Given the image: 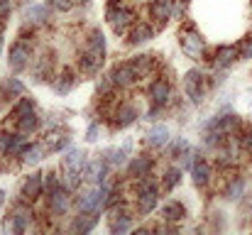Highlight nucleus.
Here are the masks:
<instances>
[{
  "label": "nucleus",
  "mask_w": 252,
  "mask_h": 235,
  "mask_svg": "<svg viewBox=\"0 0 252 235\" xmlns=\"http://www.w3.org/2000/svg\"><path fill=\"white\" fill-rule=\"evenodd\" d=\"M157 201H159V184L152 179V174L135 179V213L142 218L150 216L157 208Z\"/></svg>",
  "instance_id": "nucleus-1"
},
{
  "label": "nucleus",
  "mask_w": 252,
  "mask_h": 235,
  "mask_svg": "<svg viewBox=\"0 0 252 235\" xmlns=\"http://www.w3.org/2000/svg\"><path fill=\"white\" fill-rule=\"evenodd\" d=\"M105 20L113 27L115 34H127L130 27L137 22V15L130 5H125L123 0H110L108 10H105Z\"/></svg>",
  "instance_id": "nucleus-2"
},
{
  "label": "nucleus",
  "mask_w": 252,
  "mask_h": 235,
  "mask_svg": "<svg viewBox=\"0 0 252 235\" xmlns=\"http://www.w3.org/2000/svg\"><path fill=\"white\" fill-rule=\"evenodd\" d=\"M30 64H32V44L25 37H20L7 49V67L12 74H22L25 69H30Z\"/></svg>",
  "instance_id": "nucleus-3"
},
{
  "label": "nucleus",
  "mask_w": 252,
  "mask_h": 235,
  "mask_svg": "<svg viewBox=\"0 0 252 235\" xmlns=\"http://www.w3.org/2000/svg\"><path fill=\"white\" fill-rule=\"evenodd\" d=\"M32 223H34V213H32V208H30V201H20V203L12 208L7 223L2 221V228H7V231L20 235V233H25V231H30Z\"/></svg>",
  "instance_id": "nucleus-4"
},
{
  "label": "nucleus",
  "mask_w": 252,
  "mask_h": 235,
  "mask_svg": "<svg viewBox=\"0 0 252 235\" xmlns=\"http://www.w3.org/2000/svg\"><path fill=\"white\" fill-rule=\"evenodd\" d=\"M179 47L189 59H201L203 52H206V42L193 27H186V30L179 32Z\"/></svg>",
  "instance_id": "nucleus-5"
},
{
  "label": "nucleus",
  "mask_w": 252,
  "mask_h": 235,
  "mask_svg": "<svg viewBox=\"0 0 252 235\" xmlns=\"http://www.w3.org/2000/svg\"><path fill=\"white\" fill-rule=\"evenodd\" d=\"M71 189H66L64 184L59 189H54L52 194H47V213L52 218H62L69 208H71Z\"/></svg>",
  "instance_id": "nucleus-6"
},
{
  "label": "nucleus",
  "mask_w": 252,
  "mask_h": 235,
  "mask_svg": "<svg viewBox=\"0 0 252 235\" xmlns=\"http://www.w3.org/2000/svg\"><path fill=\"white\" fill-rule=\"evenodd\" d=\"M184 93L196 105L203 101V96H206V76L198 69H191V71L184 74Z\"/></svg>",
  "instance_id": "nucleus-7"
},
{
  "label": "nucleus",
  "mask_w": 252,
  "mask_h": 235,
  "mask_svg": "<svg viewBox=\"0 0 252 235\" xmlns=\"http://www.w3.org/2000/svg\"><path fill=\"white\" fill-rule=\"evenodd\" d=\"M110 118H113V128H115V130H125V128H130V125L140 118V110L135 108V103L120 101V103L115 105V110L110 113Z\"/></svg>",
  "instance_id": "nucleus-8"
},
{
  "label": "nucleus",
  "mask_w": 252,
  "mask_h": 235,
  "mask_svg": "<svg viewBox=\"0 0 252 235\" xmlns=\"http://www.w3.org/2000/svg\"><path fill=\"white\" fill-rule=\"evenodd\" d=\"M110 76L115 81V86L120 88V91H125V88H132V86H137L142 78L137 76V71H135V67L130 64V59L127 62H120V64H115V69L110 71Z\"/></svg>",
  "instance_id": "nucleus-9"
},
{
  "label": "nucleus",
  "mask_w": 252,
  "mask_h": 235,
  "mask_svg": "<svg viewBox=\"0 0 252 235\" xmlns=\"http://www.w3.org/2000/svg\"><path fill=\"white\" fill-rule=\"evenodd\" d=\"M113 167L100 157V159H91V162H86V167H84V171H81V176H84V181L86 184H103L105 179H108V171H110Z\"/></svg>",
  "instance_id": "nucleus-10"
},
{
  "label": "nucleus",
  "mask_w": 252,
  "mask_h": 235,
  "mask_svg": "<svg viewBox=\"0 0 252 235\" xmlns=\"http://www.w3.org/2000/svg\"><path fill=\"white\" fill-rule=\"evenodd\" d=\"M103 62H105V57H100V54H95L91 49H84L76 57V69H79L81 76H95L103 69Z\"/></svg>",
  "instance_id": "nucleus-11"
},
{
  "label": "nucleus",
  "mask_w": 252,
  "mask_h": 235,
  "mask_svg": "<svg viewBox=\"0 0 252 235\" xmlns=\"http://www.w3.org/2000/svg\"><path fill=\"white\" fill-rule=\"evenodd\" d=\"M76 208L79 213H100L103 211V196H100V189H86L84 194L76 196Z\"/></svg>",
  "instance_id": "nucleus-12"
},
{
  "label": "nucleus",
  "mask_w": 252,
  "mask_h": 235,
  "mask_svg": "<svg viewBox=\"0 0 252 235\" xmlns=\"http://www.w3.org/2000/svg\"><path fill=\"white\" fill-rule=\"evenodd\" d=\"M20 194H22V201L34 203V201L44 194V174H30V176L22 181Z\"/></svg>",
  "instance_id": "nucleus-13"
},
{
  "label": "nucleus",
  "mask_w": 252,
  "mask_h": 235,
  "mask_svg": "<svg viewBox=\"0 0 252 235\" xmlns=\"http://www.w3.org/2000/svg\"><path fill=\"white\" fill-rule=\"evenodd\" d=\"M150 101L157 108H164L169 101H171V83H169V78L159 76L152 81V86H150Z\"/></svg>",
  "instance_id": "nucleus-14"
},
{
  "label": "nucleus",
  "mask_w": 252,
  "mask_h": 235,
  "mask_svg": "<svg viewBox=\"0 0 252 235\" xmlns=\"http://www.w3.org/2000/svg\"><path fill=\"white\" fill-rule=\"evenodd\" d=\"M20 96H25V83L15 76L0 81V103H15Z\"/></svg>",
  "instance_id": "nucleus-15"
},
{
  "label": "nucleus",
  "mask_w": 252,
  "mask_h": 235,
  "mask_svg": "<svg viewBox=\"0 0 252 235\" xmlns=\"http://www.w3.org/2000/svg\"><path fill=\"white\" fill-rule=\"evenodd\" d=\"M152 169H155V159L150 155H140V157H132V159H130L125 174H127L130 179H142V176H150Z\"/></svg>",
  "instance_id": "nucleus-16"
},
{
  "label": "nucleus",
  "mask_w": 252,
  "mask_h": 235,
  "mask_svg": "<svg viewBox=\"0 0 252 235\" xmlns=\"http://www.w3.org/2000/svg\"><path fill=\"white\" fill-rule=\"evenodd\" d=\"M155 37V27L150 22H135L127 32V44L130 47H142Z\"/></svg>",
  "instance_id": "nucleus-17"
},
{
  "label": "nucleus",
  "mask_w": 252,
  "mask_h": 235,
  "mask_svg": "<svg viewBox=\"0 0 252 235\" xmlns=\"http://www.w3.org/2000/svg\"><path fill=\"white\" fill-rule=\"evenodd\" d=\"M32 78L37 83L54 78V59H52V54H42V57L34 59V64H32Z\"/></svg>",
  "instance_id": "nucleus-18"
},
{
  "label": "nucleus",
  "mask_w": 252,
  "mask_h": 235,
  "mask_svg": "<svg viewBox=\"0 0 252 235\" xmlns=\"http://www.w3.org/2000/svg\"><path fill=\"white\" fill-rule=\"evenodd\" d=\"M150 15L157 25H167L169 20L174 17V0H152L150 2Z\"/></svg>",
  "instance_id": "nucleus-19"
},
{
  "label": "nucleus",
  "mask_w": 252,
  "mask_h": 235,
  "mask_svg": "<svg viewBox=\"0 0 252 235\" xmlns=\"http://www.w3.org/2000/svg\"><path fill=\"white\" fill-rule=\"evenodd\" d=\"M238 59H240V47H235V44H223V47L216 49L213 64H216L218 69H228V67H233Z\"/></svg>",
  "instance_id": "nucleus-20"
},
{
  "label": "nucleus",
  "mask_w": 252,
  "mask_h": 235,
  "mask_svg": "<svg viewBox=\"0 0 252 235\" xmlns=\"http://www.w3.org/2000/svg\"><path fill=\"white\" fill-rule=\"evenodd\" d=\"M30 113H37V103H34L30 96H20V98L15 101V105L10 108V113H7V120L15 125L20 118H25V115H30Z\"/></svg>",
  "instance_id": "nucleus-21"
},
{
  "label": "nucleus",
  "mask_w": 252,
  "mask_h": 235,
  "mask_svg": "<svg viewBox=\"0 0 252 235\" xmlns=\"http://www.w3.org/2000/svg\"><path fill=\"white\" fill-rule=\"evenodd\" d=\"M74 86H76V74H74L71 69H66V67H64V71L54 74V78H52V88H54V93H59V96L71 93Z\"/></svg>",
  "instance_id": "nucleus-22"
},
{
  "label": "nucleus",
  "mask_w": 252,
  "mask_h": 235,
  "mask_svg": "<svg viewBox=\"0 0 252 235\" xmlns=\"http://www.w3.org/2000/svg\"><path fill=\"white\" fill-rule=\"evenodd\" d=\"M47 155H49V152H47L44 142H27V147H25L22 155H20V162L27 164V167H34V164H39Z\"/></svg>",
  "instance_id": "nucleus-23"
},
{
  "label": "nucleus",
  "mask_w": 252,
  "mask_h": 235,
  "mask_svg": "<svg viewBox=\"0 0 252 235\" xmlns=\"http://www.w3.org/2000/svg\"><path fill=\"white\" fill-rule=\"evenodd\" d=\"M44 147H47V152L52 155V152H64L69 145H71V137L69 135H64L62 130H52V133H47L44 135Z\"/></svg>",
  "instance_id": "nucleus-24"
},
{
  "label": "nucleus",
  "mask_w": 252,
  "mask_h": 235,
  "mask_svg": "<svg viewBox=\"0 0 252 235\" xmlns=\"http://www.w3.org/2000/svg\"><path fill=\"white\" fill-rule=\"evenodd\" d=\"M211 164L203 159V157H196V162H193V167H191V176H193V184L198 186V189H203V186H208L211 184Z\"/></svg>",
  "instance_id": "nucleus-25"
},
{
  "label": "nucleus",
  "mask_w": 252,
  "mask_h": 235,
  "mask_svg": "<svg viewBox=\"0 0 252 235\" xmlns=\"http://www.w3.org/2000/svg\"><path fill=\"white\" fill-rule=\"evenodd\" d=\"M169 142H171V133H169L167 125H155L150 133H147V145L150 147H155V150H162V147H167Z\"/></svg>",
  "instance_id": "nucleus-26"
},
{
  "label": "nucleus",
  "mask_w": 252,
  "mask_h": 235,
  "mask_svg": "<svg viewBox=\"0 0 252 235\" xmlns=\"http://www.w3.org/2000/svg\"><path fill=\"white\" fill-rule=\"evenodd\" d=\"M186 218V206L181 201H167L162 206V221L164 223H181Z\"/></svg>",
  "instance_id": "nucleus-27"
},
{
  "label": "nucleus",
  "mask_w": 252,
  "mask_h": 235,
  "mask_svg": "<svg viewBox=\"0 0 252 235\" xmlns=\"http://www.w3.org/2000/svg\"><path fill=\"white\" fill-rule=\"evenodd\" d=\"M130 64L135 67V71H137L140 78H147L157 69V62H155V57H150V54H137V57L130 59Z\"/></svg>",
  "instance_id": "nucleus-28"
},
{
  "label": "nucleus",
  "mask_w": 252,
  "mask_h": 235,
  "mask_svg": "<svg viewBox=\"0 0 252 235\" xmlns=\"http://www.w3.org/2000/svg\"><path fill=\"white\" fill-rule=\"evenodd\" d=\"M86 49H91V52H95V54H100V57H105V49H108V44H105V34H103V30H91L88 34H86Z\"/></svg>",
  "instance_id": "nucleus-29"
},
{
  "label": "nucleus",
  "mask_w": 252,
  "mask_h": 235,
  "mask_svg": "<svg viewBox=\"0 0 252 235\" xmlns=\"http://www.w3.org/2000/svg\"><path fill=\"white\" fill-rule=\"evenodd\" d=\"M86 155L84 150H69L66 155H64V159H62V169H74V171H84L86 167Z\"/></svg>",
  "instance_id": "nucleus-30"
},
{
  "label": "nucleus",
  "mask_w": 252,
  "mask_h": 235,
  "mask_svg": "<svg viewBox=\"0 0 252 235\" xmlns=\"http://www.w3.org/2000/svg\"><path fill=\"white\" fill-rule=\"evenodd\" d=\"M98 223V213H79L71 223V231L74 233H91Z\"/></svg>",
  "instance_id": "nucleus-31"
},
{
  "label": "nucleus",
  "mask_w": 252,
  "mask_h": 235,
  "mask_svg": "<svg viewBox=\"0 0 252 235\" xmlns=\"http://www.w3.org/2000/svg\"><path fill=\"white\" fill-rule=\"evenodd\" d=\"M110 221V233L113 235H123L127 233V231H132V216L127 213V211H123V213H118L115 218H108Z\"/></svg>",
  "instance_id": "nucleus-32"
},
{
  "label": "nucleus",
  "mask_w": 252,
  "mask_h": 235,
  "mask_svg": "<svg viewBox=\"0 0 252 235\" xmlns=\"http://www.w3.org/2000/svg\"><path fill=\"white\" fill-rule=\"evenodd\" d=\"M243 194H245V179H243V176H233V179L225 184V189H223V196H225L228 201H240Z\"/></svg>",
  "instance_id": "nucleus-33"
},
{
  "label": "nucleus",
  "mask_w": 252,
  "mask_h": 235,
  "mask_svg": "<svg viewBox=\"0 0 252 235\" xmlns=\"http://www.w3.org/2000/svg\"><path fill=\"white\" fill-rule=\"evenodd\" d=\"M127 152H130V142H125V147H110L103 152V159L110 164V167H123L125 159H127Z\"/></svg>",
  "instance_id": "nucleus-34"
},
{
  "label": "nucleus",
  "mask_w": 252,
  "mask_h": 235,
  "mask_svg": "<svg viewBox=\"0 0 252 235\" xmlns=\"http://www.w3.org/2000/svg\"><path fill=\"white\" fill-rule=\"evenodd\" d=\"M39 125H42V118H39L37 113H30V115H25V118H20V120L15 123V130H20V133H25V135H32V133L39 130Z\"/></svg>",
  "instance_id": "nucleus-35"
},
{
  "label": "nucleus",
  "mask_w": 252,
  "mask_h": 235,
  "mask_svg": "<svg viewBox=\"0 0 252 235\" xmlns=\"http://www.w3.org/2000/svg\"><path fill=\"white\" fill-rule=\"evenodd\" d=\"M181 171L184 169H179V167H169L162 176V191H174L181 184Z\"/></svg>",
  "instance_id": "nucleus-36"
},
{
  "label": "nucleus",
  "mask_w": 252,
  "mask_h": 235,
  "mask_svg": "<svg viewBox=\"0 0 252 235\" xmlns=\"http://www.w3.org/2000/svg\"><path fill=\"white\" fill-rule=\"evenodd\" d=\"M25 17H27V22L39 25V22H44V20L49 17V7H47V5H32V7H27Z\"/></svg>",
  "instance_id": "nucleus-37"
},
{
  "label": "nucleus",
  "mask_w": 252,
  "mask_h": 235,
  "mask_svg": "<svg viewBox=\"0 0 252 235\" xmlns=\"http://www.w3.org/2000/svg\"><path fill=\"white\" fill-rule=\"evenodd\" d=\"M81 181H84L81 171H74V169H62V184H64L66 189L76 191V189L81 186Z\"/></svg>",
  "instance_id": "nucleus-38"
},
{
  "label": "nucleus",
  "mask_w": 252,
  "mask_h": 235,
  "mask_svg": "<svg viewBox=\"0 0 252 235\" xmlns=\"http://www.w3.org/2000/svg\"><path fill=\"white\" fill-rule=\"evenodd\" d=\"M189 150H191V145H189L184 137H176V140L171 142V147H169V155L174 157V159H176V157L181 159V155H186Z\"/></svg>",
  "instance_id": "nucleus-39"
},
{
  "label": "nucleus",
  "mask_w": 252,
  "mask_h": 235,
  "mask_svg": "<svg viewBox=\"0 0 252 235\" xmlns=\"http://www.w3.org/2000/svg\"><path fill=\"white\" fill-rule=\"evenodd\" d=\"M59 186H62V176H59V174H54V171L44 174V196L52 194V191L59 189Z\"/></svg>",
  "instance_id": "nucleus-40"
},
{
  "label": "nucleus",
  "mask_w": 252,
  "mask_h": 235,
  "mask_svg": "<svg viewBox=\"0 0 252 235\" xmlns=\"http://www.w3.org/2000/svg\"><path fill=\"white\" fill-rule=\"evenodd\" d=\"M12 137H15V133H10V130H0V155H10Z\"/></svg>",
  "instance_id": "nucleus-41"
},
{
  "label": "nucleus",
  "mask_w": 252,
  "mask_h": 235,
  "mask_svg": "<svg viewBox=\"0 0 252 235\" xmlns=\"http://www.w3.org/2000/svg\"><path fill=\"white\" fill-rule=\"evenodd\" d=\"M235 137L240 140V147L252 157V128L248 130V133H243V135H240V130H238V133H235Z\"/></svg>",
  "instance_id": "nucleus-42"
},
{
  "label": "nucleus",
  "mask_w": 252,
  "mask_h": 235,
  "mask_svg": "<svg viewBox=\"0 0 252 235\" xmlns=\"http://www.w3.org/2000/svg\"><path fill=\"white\" fill-rule=\"evenodd\" d=\"M76 2L74 0H49V7L52 10H59V12H66V10H71Z\"/></svg>",
  "instance_id": "nucleus-43"
},
{
  "label": "nucleus",
  "mask_w": 252,
  "mask_h": 235,
  "mask_svg": "<svg viewBox=\"0 0 252 235\" xmlns=\"http://www.w3.org/2000/svg\"><path fill=\"white\" fill-rule=\"evenodd\" d=\"M98 135H100V125H98V123H91L88 130H86V142H95Z\"/></svg>",
  "instance_id": "nucleus-44"
},
{
  "label": "nucleus",
  "mask_w": 252,
  "mask_h": 235,
  "mask_svg": "<svg viewBox=\"0 0 252 235\" xmlns=\"http://www.w3.org/2000/svg\"><path fill=\"white\" fill-rule=\"evenodd\" d=\"M240 59H252V34L248 39H243V47H240Z\"/></svg>",
  "instance_id": "nucleus-45"
},
{
  "label": "nucleus",
  "mask_w": 252,
  "mask_h": 235,
  "mask_svg": "<svg viewBox=\"0 0 252 235\" xmlns=\"http://www.w3.org/2000/svg\"><path fill=\"white\" fill-rule=\"evenodd\" d=\"M196 152H193V150H189V152H186V155H181V169H191V167H193V162H196Z\"/></svg>",
  "instance_id": "nucleus-46"
},
{
  "label": "nucleus",
  "mask_w": 252,
  "mask_h": 235,
  "mask_svg": "<svg viewBox=\"0 0 252 235\" xmlns=\"http://www.w3.org/2000/svg\"><path fill=\"white\" fill-rule=\"evenodd\" d=\"M10 7H12L10 0H0V22H7V17H10Z\"/></svg>",
  "instance_id": "nucleus-47"
},
{
  "label": "nucleus",
  "mask_w": 252,
  "mask_h": 235,
  "mask_svg": "<svg viewBox=\"0 0 252 235\" xmlns=\"http://www.w3.org/2000/svg\"><path fill=\"white\" fill-rule=\"evenodd\" d=\"M5 196H7V194H5V191H2V189H0V208H2V206H5Z\"/></svg>",
  "instance_id": "nucleus-48"
},
{
  "label": "nucleus",
  "mask_w": 252,
  "mask_h": 235,
  "mask_svg": "<svg viewBox=\"0 0 252 235\" xmlns=\"http://www.w3.org/2000/svg\"><path fill=\"white\" fill-rule=\"evenodd\" d=\"M2 27H5V22H0V44H2Z\"/></svg>",
  "instance_id": "nucleus-49"
},
{
  "label": "nucleus",
  "mask_w": 252,
  "mask_h": 235,
  "mask_svg": "<svg viewBox=\"0 0 252 235\" xmlns=\"http://www.w3.org/2000/svg\"><path fill=\"white\" fill-rule=\"evenodd\" d=\"M76 5H84V2H91V0H74Z\"/></svg>",
  "instance_id": "nucleus-50"
}]
</instances>
